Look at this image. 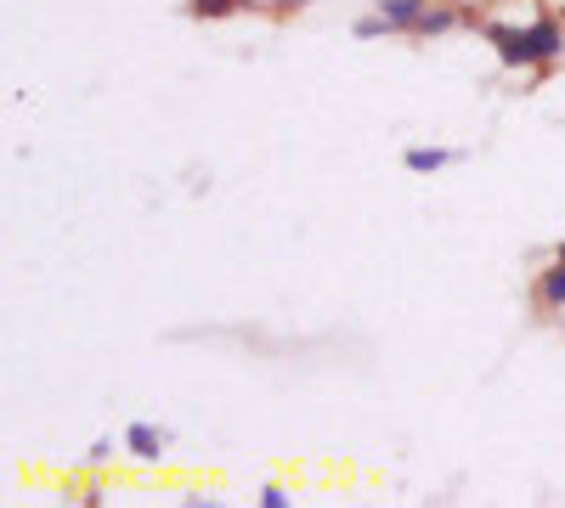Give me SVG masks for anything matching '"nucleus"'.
<instances>
[{"label": "nucleus", "mask_w": 565, "mask_h": 508, "mask_svg": "<svg viewBox=\"0 0 565 508\" xmlns=\"http://www.w3.org/2000/svg\"><path fill=\"white\" fill-rule=\"evenodd\" d=\"M351 34H356V40H380V34H396V29H391L380 12H367V18H356V23H351Z\"/></svg>", "instance_id": "10"}, {"label": "nucleus", "mask_w": 565, "mask_h": 508, "mask_svg": "<svg viewBox=\"0 0 565 508\" xmlns=\"http://www.w3.org/2000/svg\"><path fill=\"white\" fill-rule=\"evenodd\" d=\"M452 29H463V7H436V0H430V7H424V18L413 23L418 40H436V34H452Z\"/></svg>", "instance_id": "4"}, {"label": "nucleus", "mask_w": 565, "mask_h": 508, "mask_svg": "<svg viewBox=\"0 0 565 508\" xmlns=\"http://www.w3.org/2000/svg\"><path fill=\"white\" fill-rule=\"evenodd\" d=\"M244 0H186V18H199V23H221V18H232Z\"/></svg>", "instance_id": "8"}, {"label": "nucleus", "mask_w": 565, "mask_h": 508, "mask_svg": "<svg viewBox=\"0 0 565 508\" xmlns=\"http://www.w3.org/2000/svg\"><path fill=\"white\" fill-rule=\"evenodd\" d=\"M424 7H430V0H373V12H380L391 29H407V34H413V23L424 18Z\"/></svg>", "instance_id": "5"}, {"label": "nucleus", "mask_w": 565, "mask_h": 508, "mask_svg": "<svg viewBox=\"0 0 565 508\" xmlns=\"http://www.w3.org/2000/svg\"><path fill=\"white\" fill-rule=\"evenodd\" d=\"M487 7H509V0H487Z\"/></svg>", "instance_id": "13"}, {"label": "nucleus", "mask_w": 565, "mask_h": 508, "mask_svg": "<svg viewBox=\"0 0 565 508\" xmlns=\"http://www.w3.org/2000/svg\"><path fill=\"white\" fill-rule=\"evenodd\" d=\"M164 446H170V430H159V424H148V419H136V424L125 430V452L136 457V464H159Z\"/></svg>", "instance_id": "2"}, {"label": "nucleus", "mask_w": 565, "mask_h": 508, "mask_svg": "<svg viewBox=\"0 0 565 508\" xmlns=\"http://www.w3.org/2000/svg\"><path fill=\"white\" fill-rule=\"evenodd\" d=\"M537 305H543V311H565V266H559V260L537 277Z\"/></svg>", "instance_id": "7"}, {"label": "nucleus", "mask_w": 565, "mask_h": 508, "mask_svg": "<svg viewBox=\"0 0 565 508\" xmlns=\"http://www.w3.org/2000/svg\"><path fill=\"white\" fill-rule=\"evenodd\" d=\"M119 452H125V441L114 446V441L103 435V441H90V452H85V464H90V469H108V464H114V457H119Z\"/></svg>", "instance_id": "9"}, {"label": "nucleus", "mask_w": 565, "mask_h": 508, "mask_svg": "<svg viewBox=\"0 0 565 508\" xmlns=\"http://www.w3.org/2000/svg\"><path fill=\"white\" fill-rule=\"evenodd\" d=\"M481 40L498 52V63L503 68H514V74H526V68H537V57H532V40H526V29H514V23H481Z\"/></svg>", "instance_id": "1"}, {"label": "nucleus", "mask_w": 565, "mask_h": 508, "mask_svg": "<svg viewBox=\"0 0 565 508\" xmlns=\"http://www.w3.org/2000/svg\"><path fill=\"white\" fill-rule=\"evenodd\" d=\"M526 40H532V57H537V68H548V63H559V57H565V29H559L554 18L526 23Z\"/></svg>", "instance_id": "3"}, {"label": "nucleus", "mask_w": 565, "mask_h": 508, "mask_svg": "<svg viewBox=\"0 0 565 508\" xmlns=\"http://www.w3.org/2000/svg\"><path fill=\"white\" fill-rule=\"evenodd\" d=\"M452 159H458L452 148H407V153H402V164H407L413 175H436V170H447Z\"/></svg>", "instance_id": "6"}, {"label": "nucleus", "mask_w": 565, "mask_h": 508, "mask_svg": "<svg viewBox=\"0 0 565 508\" xmlns=\"http://www.w3.org/2000/svg\"><path fill=\"white\" fill-rule=\"evenodd\" d=\"M289 502H295V491H289V486H277V480H271V486H260V508H289Z\"/></svg>", "instance_id": "11"}, {"label": "nucleus", "mask_w": 565, "mask_h": 508, "mask_svg": "<svg viewBox=\"0 0 565 508\" xmlns=\"http://www.w3.org/2000/svg\"><path fill=\"white\" fill-rule=\"evenodd\" d=\"M554 260H559V266H565V238H559V244H554Z\"/></svg>", "instance_id": "12"}]
</instances>
